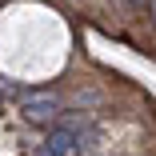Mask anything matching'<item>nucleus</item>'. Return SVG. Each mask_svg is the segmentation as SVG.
<instances>
[{
	"label": "nucleus",
	"mask_w": 156,
	"mask_h": 156,
	"mask_svg": "<svg viewBox=\"0 0 156 156\" xmlns=\"http://www.w3.org/2000/svg\"><path fill=\"white\" fill-rule=\"evenodd\" d=\"M56 112H60V100L52 96H24V116L32 120V124H48V120H56Z\"/></svg>",
	"instance_id": "1"
},
{
	"label": "nucleus",
	"mask_w": 156,
	"mask_h": 156,
	"mask_svg": "<svg viewBox=\"0 0 156 156\" xmlns=\"http://www.w3.org/2000/svg\"><path fill=\"white\" fill-rule=\"evenodd\" d=\"M76 148H80V136H76L72 128H64V124H60V128H52V132H48V144H44L48 156H72Z\"/></svg>",
	"instance_id": "2"
},
{
	"label": "nucleus",
	"mask_w": 156,
	"mask_h": 156,
	"mask_svg": "<svg viewBox=\"0 0 156 156\" xmlns=\"http://www.w3.org/2000/svg\"><path fill=\"white\" fill-rule=\"evenodd\" d=\"M148 12H152V24H156V0H148Z\"/></svg>",
	"instance_id": "3"
},
{
	"label": "nucleus",
	"mask_w": 156,
	"mask_h": 156,
	"mask_svg": "<svg viewBox=\"0 0 156 156\" xmlns=\"http://www.w3.org/2000/svg\"><path fill=\"white\" fill-rule=\"evenodd\" d=\"M132 4H148V0H132Z\"/></svg>",
	"instance_id": "4"
}]
</instances>
